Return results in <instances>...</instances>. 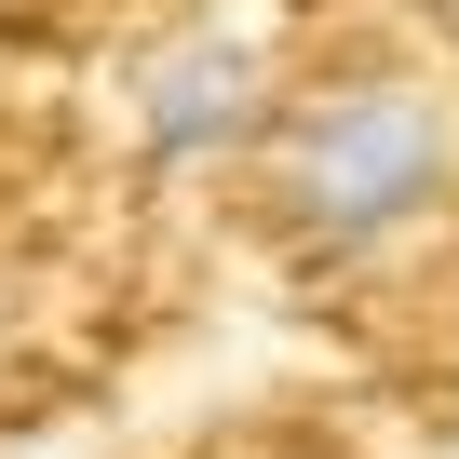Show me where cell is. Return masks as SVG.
<instances>
[{
    "label": "cell",
    "instance_id": "1",
    "mask_svg": "<svg viewBox=\"0 0 459 459\" xmlns=\"http://www.w3.org/2000/svg\"><path fill=\"white\" fill-rule=\"evenodd\" d=\"M459 189V108L419 68H338L257 122V216L311 271H378Z\"/></svg>",
    "mask_w": 459,
    "mask_h": 459
},
{
    "label": "cell",
    "instance_id": "2",
    "mask_svg": "<svg viewBox=\"0 0 459 459\" xmlns=\"http://www.w3.org/2000/svg\"><path fill=\"white\" fill-rule=\"evenodd\" d=\"M122 108H135V162L149 176H216V162H244L257 122H271V55H257L244 14H203V28H176V41L135 55Z\"/></svg>",
    "mask_w": 459,
    "mask_h": 459
}]
</instances>
